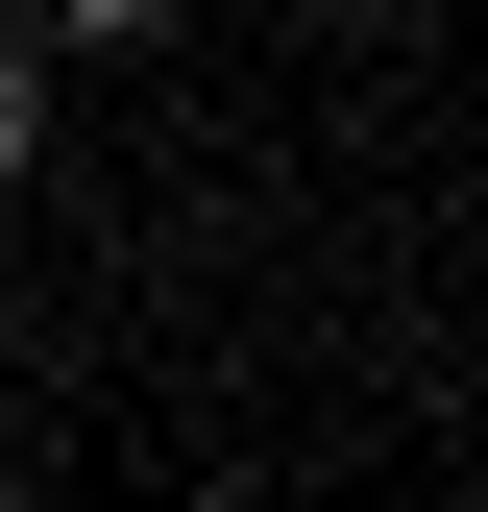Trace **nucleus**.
<instances>
[{"mask_svg":"<svg viewBox=\"0 0 488 512\" xmlns=\"http://www.w3.org/2000/svg\"><path fill=\"white\" fill-rule=\"evenodd\" d=\"M171 25V0H49V49H147Z\"/></svg>","mask_w":488,"mask_h":512,"instance_id":"nucleus-2","label":"nucleus"},{"mask_svg":"<svg viewBox=\"0 0 488 512\" xmlns=\"http://www.w3.org/2000/svg\"><path fill=\"white\" fill-rule=\"evenodd\" d=\"M49 147V49H0V171H25Z\"/></svg>","mask_w":488,"mask_h":512,"instance_id":"nucleus-1","label":"nucleus"},{"mask_svg":"<svg viewBox=\"0 0 488 512\" xmlns=\"http://www.w3.org/2000/svg\"><path fill=\"white\" fill-rule=\"evenodd\" d=\"M0 512H49V488H25V464H0Z\"/></svg>","mask_w":488,"mask_h":512,"instance_id":"nucleus-3","label":"nucleus"}]
</instances>
